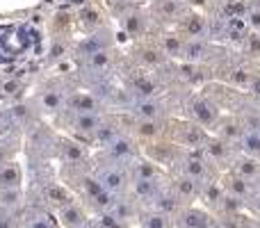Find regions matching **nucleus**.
Here are the masks:
<instances>
[{
  "label": "nucleus",
  "mask_w": 260,
  "mask_h": 228,
  "mask_svg": "<svg viewBox=\"0 0 260 228\" xmlns=\"http://www.w3.org/2000/svg\"><path fill=\"white\" fill-rule=\"evenodd\" d=\"M44 197H46V201L55 208V210H59L62 206H67L69 201H73V199L69 197L67 189L59 187V185H48V187L44 189Z\"/></svg>",
  "instance_id": "obj_9"
},
{
  "label": "nucleus",
  "mask_w": 260,
  "mask_h": 228,
  "mask_svg": "<svg viewBox=\"0 0 260 228\" xmlns=\"http://www.w3.org/2000/svg\"><path fill=\"white\" fill-rule=\"evenodd\" d=\"M12 125V121H9V114L7 110H0V133H5V130Z\"/></svg>",
  "instance_id": "obj_32"
},
{
  "label": "nucleus",
  "mask_w": 260,
  "mask_h": 228,
  "mask_svg": "<svg viewBox=\"0 0 260 228\" xmlns=\"http://www.w3.org/2000/svg\"><path fill=\"white\" fill-rule=\"evenodd\" d=\"M64 157H67V162H80L82 157H85V151H82V146H78V144L73 142H67L62 148Z\"/></svg>",
  "instance_id": "obj_26"
},
{
  "label": "nucleus",
  "mask_w": 260,
  "mask_h": 228,
  "mask_svg": "<svg viewBox=\"0 0 260 228\" xmlns=\"http://www.w3.org/2000/svg\"><path fill=\"white\" fill-rule=\"evenodd\" d=\"M9 144H5V142H0V169H3L5 165H7V157H9Z\"/></svg>",
  "instance_id": "obj_31"
},
{
  "label": "nucleus",
  "mask_w": 260,
  "mask_h": 228,
  "mask_svg": "<svg viewBox=\"0 0 260 228\" xmlns=\"http://www.w3.org/2000/svg\"><path fill=\"white\" fill-rule=\"evenodd\" d=\"M133 99H155L157 85L153 82V78L148 76H137L133 80Z\"/></svg>",
  "instance_id": "obj_7"
},
{
  "label": "nucleus",
  "mask_w": 260,
  "mask_h": 228,
  "mask_svg": "<svg viewBox=\"0 0 260 228\" xmlns=\"http://www.w3.org/2000/svg\"><path fill=\"white\" fill-rule=\"evenodd\" d=\"M249 89H251V94L260 96V73H258V76H253V80H251V85H249Z\"/></svg>",
  "instance_id": "obj_33"
},
{
  "label": "nucleus",
  "mask_w": 260,
  "mask_h": 228,
  "mask_svg": "<svg viewBox=\"0 0 260 228\" xmlns=\"http://www.w3.org/2000/svg\"><path fill=\"white\" fill-rule=\"evenodd\" d=\"M256 208H258V210H260V197L256 199Z\"/></svg>",
  "instance_id": "obj_35"
},
{
  "label": "nucleus",
  "mask_w": 260,
  "mask_h": 228,
  "mask_svg": "<svg viewBox=\"0 0 260 228\" xmlns=\"http://www.w3.org/2000/svg\"><path fill=\"white\" fill-rule=\"evenodd\" d=\"M82 228H101V226L96 224V219H89V221H87V224L82 226Z\"/></svg>",
  "instance_id": "obj_34"
},
{
  "label": "nucleus",
  "mask_w": 260,
  "mask_h": 228,
  "mask_svg": "<svg viewBox=\"0 0 260 228\" xmlns=\"http://www.w3.org/2000/svg\"><path fill=\"white\" fill-rule=\"evenodd\" d=\"M96 224L101 228H128L126 221H121L114 212H101V217L96 219Z\"/></svg>",
  "instance_id": "obj_25"
},
{
  "label": "nucleus",
  "mask_w": 260,
  "mask_h": 228,
  "mask_svg": "<svg viewBox=\"0 0 260 228\" xmlns=\"http://www.w3.org/2000/svg\"><path fill=\"white\" fill-rule=\"evenodd\" d=\"M197 192H199V180L187 178V176L176 185V197L178 199H192V197H197Z\"/></svg>",
  "instance_id": "obj_18"
},
{
  "label": "nucleus",
  "mask_w": 260,
  "mask_h": 228,
  "mask_svg": "<svg viewBox=\"0 0 260 228\" xmlns=\"http://www.w3.org/2000/svg\"><path fill=\"white\" fill-rule=\"evenodd\" d=\"M25 228H59V221H55L48 212H32Z\"/></svg>",
  "instance_id": "obj_14"
},
{
  "label": "nucleus",
  "mask_w": 260,
  "mask_h": 228,
  "mask_svg": "<svg viewBox=\"0 0 260 228\" xmlns=\"http://www.w3.org/2000/svg\"><path fill=\"white\" fill-rule=\"evenodd\" d=\"M183 171H185V176H187V178L201 180L203 176H206V165H203L199 157H189V160H185Z\"/></svg>",
  "instance_id": "obj_20"
},
{
  "label": "nucleus",
  "mask_w": 260,
  "mask_h": 228,
  "mask_svg": "<svg viewBox=\"0 0 260 228\" xmlns=\"http://www.w3.org/2000/svg\"><path fill=\"white\" fill-rule=\"evenodd\" d=\"M206 50H208V46L203 39H189V41H185L183 57L189 59V62H197V59H201L206 55Z\"/></svg>",
  "instance_id": "obj_12"
},
{
  "label": "nucleus",
  "mask_w": 260,
  "mask_h": 228,
  "mask_svg": "<svg viewBox=\"0 0 260 228\" xmlns=\"http://www.w3.org/2000/svg\"><path fill=\"white\" fill-rule=\"evenodd\" d=\"M142 228H171V219L165 212H151L142 219Z\"/></svg>",
  "instance_id": "obj_17"
},
{
  "label": "nucleus",
  "mask_w": 260,
  "mask_h": 228,
  "mask_svg": "<svg viewBox=\"0 0 260 228\" xmlns=\"http://www.w3.org/2000/svg\"><path fill=\"white\" fill-rule=\"evenodd\" d=\"M235 171L240 174V178L249 180L253 178V176L260 171V165L256 160H251V157H244V160H238V165H235Z\"/></svg>",
  "instance_id": "obj_19"
},
{
  "label": "nucleus",
  "mask_w": 260,
  "mask_h": 228,
  "mask_svg": "<svg viewBox=\"0 0 260 228\" xmlns=\"http://www.w3.org/2000/svg\"><path fill=\"white\" fill-rule=\"evenodd\" d=\"M108 153H110V157H112L114 162L123 165V162H128V160H133L135 157V146H133V142H130L128 137L117 135V137L108 144Z\"/></svg>",
  "instance_id": "obj_4"
},
{
  "label": "nucleus",
  "mask_w": 260,
  "mask_h": 228,
  "mask_svg": "<svg viewBox=\"0 0 260 228\" xmlns=\"http://www.w3.org/2000/svg\"><path fill=\"white\" fill-rule=\"evenodd\" d=\"M137 59L142 64H146V67H157V64H162L165 55H162V50H155V48H142V53L137 55Z\"/></svg>",
  "instance_id": "obj_23"
},
{
  "label": "nucleus",
  "mask_w": 260,
  "mask_h": 228,
  "mask_svg": "<svg viewBox=\"0 0 260 228\" xmlns=\"http://www.w3.org/2000/svg\"><path fill=\"white\" fill-rule=\"evenodd\" d=\"M130 108L139 121H157L162 114V103L155 99H133Z\"/></svg>",
  "instance_id": "obj_3"
},
{
  "label": "nucleus",
  "mask_w": 260,
  "mask_h": 228,
  "mask_svg": "<svg viewBox=\"0 0 260 228\" xmlns=\"http://www.w3.org/2000/svg\"><path fill=\"white\" fill-rule=\"evenodd\" d=\"M21 87V82H16V80H7V82H3V87H0V91L3 94H16V89Z\"/></svg>",
  "instance_id": "obj_30"
},
{
  "label": "nucleus",
  "mask_w": 260,
  "mask_h": 228,
  "mask_svg": "<svg viewBox=\"0 0 260 228\" xmlns=\"http://www.w3.org/2000/svg\"><path fill=\"white\" fill-rule=\"evenodd\" d=\"M247 25L251 27V30L260 32V7H258V5L249 7V12H247Z\"/></svg>",
  "instance_id": "obj_29"
},
{
  "label": "nucleus",
  "mask_w": 260,
  "mask_h": 228,
  "mask_svg": "<svg viewBox=\"0 0 260 228\" xmlns=\"http://www.w3.org/2000/svg\"><path fill=\"white\" fill-rule=\"evenodd\" d=\"M110 32L103 30V32H96V35H89L85 37V41L80 44V55L85 57H91V55L101 53V50H110Z\"/></svg>",
  "instance_id": "obj_5"
},
{
  "label": "nucleus",
  "mask_w": 260,
  "mask_h": 228,
  "mask_svg": "<svg viewBox=\"0 0 260 228\" xmlns=\"http://www.w3.org/2000/svg\"><path fill=\"white\" fill-rule=\"evenodd\" d=\"M192 116L199 121V123H210V121H215V105L208 103V101H194L192 103Z\"/></svg>",
  "instance_id": "obj_10"
},
{
  "label": "nucleus",
  "mask_w": 260,
  "mask_h": 228,
  "mask_svg": "<svg viewBox=\"0 0 260 228\" xmlns=\"http://www.w3.org/2000/svg\"><path fill=\"white\" fill-rule=\"evenodd\" d=\"M242 148L247 155H260V130H244L242 133Z\"/></svg>",
  "instance_id": "obj_13"
},
{
  "label": "nucleus",
  "mask_w": 260,
  "mask_h": 228,
  "mask_svg": "<svg viewBox=\"0 0 260 228\" xmlns=\"http://www.w3.org/2000/svg\"><path fill=\"white\" fill-rule=\"evenodd\" d=\"M71 108L76 112H96V101L89 94H76L71 99Z\"/></svg>",
  "instance_id": "obj_21"
},
{
  "label": "nucleus",
  "mask_w": 260,
  "mask_h": 228,
  "mask_svg": "<svg viewBox=\"0 0 260 228\" xmlns=\"http://www.w3.org/2000/svg\"><path fill=\"white\" fill-rule=\"evenodd\" d=\"M183 226L185 228H210V219L201 210H189L183 219Z\"/></svg>",
  "instance_id": "obj_16"
},
{
  "label": "nucleus",
  "mask_w": 260,
  "mask_h": 228,
  "mask_svg": "<svg viewBox=\"0 0 260 228\" xmlns=\"http://www.w3.org/2000/svg\"><path fill=\"white\" fill-rule=\"evenodd\" d=\"M123 23H126V30L133 37H137V35H142V32H144V18L139 16V14H130Z\"/></svg>",
  "instance_id": "obj_27"
},
{
  "label": "nucleus",
  "mask_w": 260,
  "mask_h": 228,
  "mask_svg": "<svg viewBox=\"0 0 260 228\" xmlns=\"http://www.w3.org/2000/svg\"><path fill=\"white\" fill-rule=\"evenodd\" d=\"M96 178L101 180V185H103L105 189H108L110 194H123L128 189V183H130V178H128V171L126 169H121V167H105L103 171H101Z\"/></svg>",
  "instance_id": "obj_1"
},
{
  "label": "nucleus",
  "mask_w": 260,
  "mask_h": 228,
  "mask_svg": "<svg viewBox=\"0 0 260 228\" xmlns=\"http://www.w3.org/2000/svg\"><path fill=\"white\" fill-rule=\"evenodd\" d=\"M21 183V169L16 162H7L0 169V189H16Z\"/></svg>",
  "instance_id": "obj_8"
},
{
  "label": "nucleus",
  "mask_w": 260,
  "mask_h": 228,
  "mask_svg": "<svg viewBox=\"0 0 260 228\" xmlns=\"http://www.w3.org/2000/svg\"><path fill=\"white\" fill-rule=\"evenodd\" d=\"M162 48H165V55H171V57H183L185 41L180 39V37L167 35L165 39H162Z\"/></svg>",
  "instance_id": "obj_15"
},
{
  "label": "nucleus",
  "mask_w": 260,
  "mask_h": 228,
  "mask_svg": "<svg viewBox=\"0 0 260 228\" xmlns=\"http://www.w3.org/2000/svg\"><path fill=\"white\" fill-rule=\"evenodd\" d=\"M87 67L94 73H105L110 67H112V53L110 50H101V53L87 57Z\"/></svg>",
  "instance_id": "obj_11"
},
{
  "label": "nucleus",
  "mask_w": 260,
  "mask_h": 228,
  "mask_svg": "<svg viewBox=\"0 0 260 228\" xmlns=\"http://www.w3.org/2000/svg\"><path fill=\"white\" fill-rule=\"evenodd\" d=\"M157 121H139L137 123V133L142 135V137H153V135H157Z\"/></svg>",
  "instance_id": "obj_28"
},
{
  "label": "nucleus",
  "mask_w": 260,
  "mask_h": 228,
  "mask_svg": "<svg viewBox=\"0 0 260 228\" xmlns=\"http://www.w3.org/2000/svg\"><path fill=\"white\" fill-rule=\"evenodd\" d=\"M73 128L80 135H96L101 128V116L96 112H76V116H73Z\"/></svg>",
  "instance_id": "obj_6"
},
{
  "label": "nucleus",
  "mask_w": 260,
  "mask_h": 228,
  "mask_svg": "<svg viewBox=\"0 0 260 228\" xmlns=\"http://www.w3.org/2000/svg\"><path fill=\"white\" fill-rule=\"evenodd\" d=\"M57 217H59V224L64 228H82L87 224V212L85 208L80 206L78 201H69L67 206H62L57 210Z\"/></svg>",
  "instance_id": "obj_2"
},
{
  "label": "nucleus",
  "mask_w": 260,
  "mask_h": 228,
  "mask_svg": "<svg viewBox=\"0 0 260 228\" xmlns=\"http://www.w3.org/2000/svg\"><path fill=\"white\" fill-rule=\"evenodd\" d=\"M206 30H208V25H206V21H203L199 14L189 16V21H187V35L192 37V39H201V37L206 35Z\"/></svg>",
  "instance_id": "obj_22"
},
{
  "label": "nucleus",
  "mask_w": 260,
  "mask_h": 228,
  "mask_svg": "<svg viewBox=\"0 0 260 228\" xmlns=\"http://www.w3.org/2000/svg\"><path fill=\"white\" fill-rule=\"evenodd\" d=\"M62 108V96L57 91H48V94L41 96V110L44 112H57Z\"/></svg>",
  "instance_id": "obj_24"
}]
</instances>
